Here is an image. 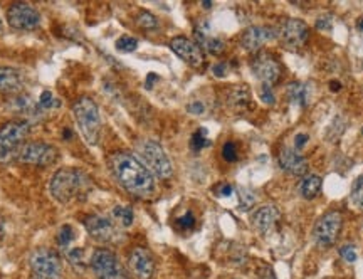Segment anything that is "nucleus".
<instances>
[{
    "mask_svg": "<svg viewBox=\"0 0 363 279\" xmlns=\"http://www.w3.org/2000/svg\"><path fill=\"white\" fill-rule=\"evenodd\" d=\"M110 165L116 182L128 194L140 199H148L155 194V177L133 153L116 152L110 160Z\"/></svg>",
    "mask_w": 363,
    "mask_h": 279,
    "instance_id": "f257e3e1",
    "label": "nucleus"
},
{
    "mask_svg": "<svg viewBox=\"0 0 363 279\" xmlns=\"http://www.w3.org/2000/svg\"><path fill=\"white\" fill-rule=\"evenodd\" d=\"M49 192L56 202L69 205L88 199V195L93 192V184L88 173L81 168L65 167L54 173L49 182Z\"/></svg>",
    "mask_w": 363,
    "mask_h": 279,
    "instance_id": "f03ea898",
    "label": "nucleus"
},
{
    "mask_svg": "<svg viewBox=\"0 0 363 279\" xmlns=\"http://www.w3.org/2000/svg\"><path fill=\"white\" fill-rule=\"evenodd\" d=\"M72 116L78 123L81 135L88 145H98L101 138V114L96 102L89 96H81V98L72 104Z\"/></svg>",
    "mask_w": 363,
    "mask_h": 279,
    "instance_id": "7ed1b4c3",
    "label": "nucleus"
},
{
    "mask_svg": "<svg viewBox=\"0 0 363 279\" xmlns=\"http://www.w3.org/2000/svg\"><path fill=\"white\" fill-rule=\"evenodd\" d=\"M29 133L30 123L26 120H11L0 126V163L2 165L16 162Z\"/></svg>",
    "mask_w": 363,
    "mask_h": 279,
    "instance_id": "20e7f679",
    "label": "nucleus"
},
{
    "mask_svg": "<svg viewBox=\"0 0 363 279\" xmlns=\"http://www.w3.org/2000/svg\"><path fill=\"white\" fill-rule=\"evenodd\" d=\"M136 153L140 155V160L145 167L148 168L153 175L158 178H170L174 175V167L169 155L165 153V150L162 148L160 143L153 140H143L136 145Z\"/></svg>",
    "mask_w": 363,
    "mask_h": 279,
    "instance_id": "39448f33",
    "label": "nucleus"
},
{
    "mask_svg": "<svg viewBox=\"0 0 363 279\" xmlns=\"http://www.w3.org/2000/svg\"><path fill=\"white\" fill-rule=\"evenodd\" d=\"M89 266L98 279H130L123 264L111 249L98 248L89 258Z\"/></svg>",
    "mask_w": 363,
    "mask_h": 279,
    "instance_id": "423d86ee",
    "label": "nucleus"
},
{
    "mask_svg": "<svg viewBox=\"0 0 363 279\" xmlns=\"http://www.w3.org/2000/svg\"><path fill=\"white\" fill-rule=\"evenodd\" d=\"M30 276L39 279H61L62 263L56 251L49 248H39L29 256Z\"/></svg>",
    "mask_w": 363,
    "mask_h": 279,
    "instance_id": "0eeeda50",
    "label": "nucleus"
},
{
    "mask_svg": "<svg viewBox=\"0 0 363 279\" xmlns=\"http://www.w3.org/2000/svg\"><path fill=\"white\" fill-rule=\"evenodd\" d=\"M59 160V150L45 141H26L17 155V163L33 167H49Z\"/></svg>",
    "mask_w": 363,
    "mask_h": 279,
    "instance_id": "6e6552de",
    "label": "nucleus"
},
{
    "mask_svg": "<svg viewBox=\"0 0 363 279\" xmlns=\"http://www.w3.org/2000/svg\"><path fill=\"white\" fill-rule=\"evenodd\" d=\"M343 227V216L338 210H330V212L323 214L320 221L316 222L315 231H313V237H315L316 246L320 249H330L337 244L340 232Z\"/></svg>",
    "mask_w": 363,
    "mask_h": 279,
    "instance_id": "1a4fd4ad",
    "label": "nucleus"
},
{
    "mask_svg": "<svg viewBox=\"0 0 363 279\" xmlns=\"http://www.w3.org/2000/svg\"><path fill=\"white\" fill-rule=\"evenodd\" d=\"M251 70L254 76L261 81V86H269V88H272L279 81L283 67H281V62L271 53L259 51L252 58Z\"/></svg>",
    "mask_w": 363,
    "mask_h": 279,
    "instance_id": "9d476101",
    "label": "nucleus"
},
{
    "mask_svg": "<svg viewBox=\"0 0 363 279\" xmlns=\"http://www.w3.org/2000/svg\"><path fill=\"white\" fill-rule=\"evenodd\" d=\"M308 38H310V27L301 19L289 17V19L283 21V24L278 29L279 43L291 51L301 49L308 43Z\"/></svg>",
    "mask_w": 363,
    "mask_h": 279,
    "instance_id": "9b49d317",
    "label": "nucleus"
},
{
    "mask_svg": "<svg viewBox=\"0 0 363 279\" xmlns=\"http://www.w3.org/2000/svg\"><path fill=\"white\" fill-rule=\"evenodd\" d=\"M7 22L16 31H34L40 26V12L26 2H16L7 9Z\"/></svg>",
    "mask_w": 363,
    "mask_h": 279,
    "instance_id": "f8f14e48",
    "label": "nucleus"
},
{
    "mask_svg": "<svg viewBox=\"0 0 363 279\" xmlns=\"http://www.w3.org/2000/svg\"><path fill=\"white\" fill-rule=\"evenodd\" d=\"M84 227L88 234L99 242H113L118 239V234H120L113 219L99 216V214H93V216L86 217Z\"/></svg>",
    "mask_w": 363,
    "mask_h": 279,
    "instance_id": "ddd939ff",
    "label": "nucleus"
},
{
    "mask_svg": "<svg viewBox=\"0 0 363 279\" xmlns=\"http://www.w3.org/2000/svg\"><path fill=\"white\" fill-rule=\"evenodd\" d=\"M170 49L182 61H185L192 67H201L206 62V56H203V51L199 48V44L192 39L185 38V35H177V38L172 39Z\"/></svg>",
    "mask_w": 363,
    "mask_h": 279,
    "instance_id": "4468645a",
    "label": "nucleus"
},
{
    "mask_svg": "<svg viewBox=\"0 0 363 279\" xmlns=\"http://www.w3.org/2000/svg\"><path fill=\"white\" fill-rule=\"evenodd\" d=\"M272 39H278V29L267 26H252L242 32L240 45L249 53H259L262 45Z\"/></svg>",
    "mask_w": 363,
    "mask_h": 279,
    "instance_id": "2eb2a0df",
    "label": "nucleus"
},
{
    "mask_svg": "<svg viewBox=\"0 0 363 279\" xmlns=\"http://www.w3.org/2000/svg\"><path fill=\"white\" fill-rule=\"evenodd\" d=\"M130 271L133 273L136 279H152L153 274H155L157 264L155 259H153L152 253L145 248H133L130 253L128 258Z\"/></svg>",
    "mask_w": 363,
    "mask_h": 279,
    "instance_id": "dca6fc26",
    "label": "nucleus"
},
{
    "mask_svg": "<svg viewBox=\"0 0 363 279\" xmlns=\"http://www.w3.org/2000/svg\"><path fill=\"white\" fill-rule=\"evenodd\" d=\"M281 221V212L276 205H264L257 209V212L252 217V226L261 236H269L276 231Z\"/></svg>",
    "mask_w": 363,
    "mask_h": 279,
    "instance_id": "f3484780",
    "label": "nucleus"
},
{
    "mask_svg": "<svg viewBox=\"0 0 363 279\" xmlns=\"http://www.w3.org/2000/svg\"><path fill=\"white\" fill-rule=\"evenodd\" d=\"M279 165L291 175L303 177L308 172V160L305 155L291 146H284L279 152Z\"/></svg>",
    "mask_w": 363,
    "mask_h": 279,
    "instance_id": "a211bd4d",
    "label": "nucleus"
},
{
    "mask_svg": "<svg viewBox=\"0 0 363 279\" xmlns=\"http://www.w3.org/2000/svg\"><path fill=\"white\" fill-rule=\"evenodd\" d=\"M24 89V76L16 67L0 66V93L16 96Z\"/></svg>",
    "mask_w": 363,
    "mask_h": 279,
    "instance_id": "6ab92c4d",
    "label": "nucleus"
},
{
    "mask_svg": "<svg viewBox=\"0 0 363 279\" xmlns=\"http://www.w3.org/2000/svg\"><path fill=\"white\" fill-rule=\"evenodd\" d=\"M225 103L227 106L235 113L246 111L249 104H251V89H249V86L246 84L233 86V88L227 91Z\"/></svg>",
    "mask_w": 363,
    "mask_h": 279,
    "instance_id": "aec40b11",
    "label": "nucleus"
},
{
    "mask_svg": "<svg viewBox=\"0 0 363 279\" xmlns=\"http://www.w3.org/2000/svg\"><path fill=\"white\" fill-rule=\"evenodd\" d=\"M288 98L296 108H306L310 104L311 86L301 81H294L288 86Z\"/></svg>",
    "mask_w": 363,
    "mask_h": 279,
    "instance_id": "412c9836",
    "label": "nucleus"
},
{
    "mask_svg": "<svg viewBox=\"0 0 363 279\" xmlns=\"http://www.w3.org/2000/svg\"><path fill=\"white\" fill-rule=\"evenodd\" d=\"M195 39H197L195 43L199 44V48L207 54H214V56H217V54L224 53L225 49V44L222 43L220 39L212 38V35H208L202 31H195Z\"/></svg>",
    "mask_w": 363,
    "mask_h": 279,
    "instance_id": "4be33fe9",
    "label": "nucleus"
},
{
    "mask_svg": "<svg viewBox=\"0 0 363 279\" xmlns=\"http://www.w3.org/2000/svg\"><path fill=\"white\" fill-rule=\"evenodd\" d=\"M321 185H323V180H321L320 175H306L299 184V194H301L303 199L313 200L320 195Z\"/></svg>",
    "mask_w": 363,
    "mask_h": 279,
    "instance_id": "5701e85b",
    "label": "nucleus"
},
{
    "mask_svg": "<svg viewBox=\"0 0 363 279\" xmlns=\"http://www.w3.org/2000/svg\"><path fill=\"white\" fill-rule=\"evenodd\" d=\"M66 259L67 263L71 264L76 271L84 273L86 269V258H84V251L81 248H74V249H67L66 251Z\"/></svg>",
    "mask_w": 363,
    "mask_h": 279,
    "instance_id": "b1692460",
    "label": "nucleus"
},
{
    "mask_svg": "<svg viewBox=\"0 0 363 279\" xmlns=\"http://www.w3.org/2000/svg\"><path fill=\"white\" fill-rule=\"evenodd\" d=\"M113 217H115V221L120 222L123 227H130L135 221L133 209L126 207V205H116V207L113 209Z\"/></svg>",
    "mask_w": 363,
    "mask_h": 279,
    "instance_id": "393cba45",
    "label": "nucleus"
},
{
    "mask_svg": "<svg viewBox=\"0 0 363 279\" xmlns=\"http://www.w3.org/2000/svg\"><path fill=\"white\" fill-rule=\"evenodd\" d=\"M56 241H57L59 248H62V249L69 248L72 242L76 241V231H74V227L69 226V224H66V226H62L61 229H59Z\"/></svg>",
    "mask_w": 363,
    "mask_h": 279,
    "instance_id": "a878e982",
    "label": "nucleus"
},
{
    "mask_svg": "<svg viewBox=\"0 0 363 279\" xmlns=\"http://www.w3.org/2000/svg\"><path fill=\"white\" fill-rule=\"evenodd\" d=\"M350 202L355 209L363 210V173L353 182L350 192Z\"/></svg>",
    "mask_w": 363,
    "mask_h": 279,
    "instance_id": "bb28decb",
    "label": "nucleus"
},
{
    "mask_svg": "<svg viewBox=\"0 0 363 279\" xmlns=\"http://www.w3.org/2000/svg\"><path fill=\"white\" fill-rule=\"evenodd\" d=\"M206 146H211V140L207 138V130L206 128H199L192 135V138H190V148L194 152H201Z\"/></svg>",
    "mask_w": 363,
    "mask_h": 279,
    "instance_id": "cd10ccee",
    "label": "nucleus"
},
{
    "mask_svg": "<svg viewBox=\"0 0 363 279\" xmlns=\"http://www.w3.org/2000/svg\"><path fill=\"white\" fill-rule=\"evenodd\" d=\"M136 26L142 27L143 31H155L158 27V21L152 12L143 11L140 12L138 17H136Z\"/></svg>",
    "mask_w": 363,
    "mask_h": 279,
    "instance_id": "c85d7f7f",
    "label": "nucleus"
},
{
    "mask_svg": "<svg viewBox=\"0 0 363 279\" xmlns=\"http://www.w3.org/2000/svg\"><path fill=\"white\" fill-rule=\"evenodd\" d=\"M38 104L43 111H48V109H56L61 106V102H59V99L51 93V91H43L39 96Z\"/></svg>",
    "mask_w": 363,
    "mask_h": 279,
    "instance_id": "c756f323",
    "label": "nucleus"
},
{
    "mask_svg": "<svg viewBox=\"0 0 363 279\" xmlns=\"http://www.w3.org/2000/svg\"><path fill=\"white\" fill-rule=\"evenodd\" d=\"M239 202H240V210H249L254 207L256 204V195L251 189H246V187H240L239 189Z\"/></svg>",
    "mask_w": 363,
    "mask_h": 279,
    "instance_id": "7c9ffc66",
    "label": "nucleus"
},
{
    "mask_svg": "<svg viewBox=\"0 0 363 279\" xmlns=\"http://www.w3.org/2000/svg\"><path fill=\"white\" fill-rule=\"evenodd\" d=\"M138 48V39L131 38V35H121L116 40V49L121 53H133Z\"/></svg>",
    "mask_w": 363,
    "mask_h": 279,
    "instance_id": "2f4dec72",
    "label": "nucleus"
},
{
    "mask_svg": "<svg viewBox=\"0 0 363 279\" xmlns=\"http://www.w3.org/2000/svg\"><path fill=\"white\" fill-rule=\"evenodd\" d=\"M222 158L229 163L238 162L239 152H238V145H235L234 141H227V143H224V146H222Z\"/></svg>",
    "mask_w": 363,
    "mask_h": 279,
    "instance_id": "473e14b6",
    "label": "nucleus"
},
{
    "mask_svg": "<svg viewBox=\"0 0 363 279\" xmlns=\"http://www.w3.org/2000/svg\"><path fill=\"white\" fill-rule=\"evenodd\" d=\"M175 226L177 229H180V231H192L195 227V216L189 210V212H185L184 216L177 219Z\"/></svg>",
    "mask_w": 363,
    "mask_h": 279,
    "instance_id": "72a5a7b5",
    "label": "nucleus"
},
{
    "mask_svg": "<svg viewBox=\"0 0 363 279\" xmlns=\"http://www.w3.org/2000/svg\"><path fill=\"white\" fill-rule=\"evenodd\" d=\"M340 256H342V258L347 261V263H355L357 258H358L355 246H352V244L342 246V248H340Z\"/></svg>",
    "mask_w": 363,
    "mask_h": 279,
    "instance_id": "f704fd0d",
    "label": "nucleus"
},
{
    "mask_svg": "<svg viewBox=\"0 0 363 279\" xmlns=\"http://www.w3.org/2000/svg\"><path fill=\"white\" fill-rule=\"evenodd\" d=\"M256 274H257V278H259V279H278V276H276V273H274V269H272L269 264H264V263H261V266L257 268Z\"/></svg>",
    "mask_w": 363,
    "mask_h": 279,
    "instance_id": "c9c22d12",
    "label": "nucleus"
},
{
    "mask_svg": "<svg viewBox=\"0 0 363 279\" xmlns=\"http://www.w3.org/2000/svg\"><path fill=\"white\" fill-rule=\"evenodd\" d=\"M261 99L266 104H274L276 98L274 93H272V88H269V86H261Z\"/></svg>",
    "mask_w": 363,
    "mask_h": 279,
    "instance_id": "e433bc0d",
    "label": "nucleus"
},
{
    "mask_svg": "<svg viewBox=\"0 0 363 279\" xmlns=\"http://www.w3.org/2000/svg\"><path fill=\"white\" fill-rule=\"evenodd\" d=\"M233 192H234L233 185H229V184H219L214 187V194L217 197H230L233 195Z\"/></svg>",
    "mask_w": 363,
    "mask_h": 279,
    "instance_id": "4c0bfd02",
    "label": "nucleus"
},
{
    "mask_svg": "<svg viewBox=\"0 0 363 279\" xmlns=\"http://www.w3.org/2000/svg\"><path fill=\"white\" fill-rule=\"evenodd\" d=\"M229 64L227 62H217L214 67H212V72H214L216 77H225L229 75Z\"/></svg>",
    "mask_w": 363,
    "mask_h": 279,
    "instance_id": "58836bf2",
    "label": "nucleus"
},
{
    "mask_svg": "<svg viewBox=\"0 0 363 279\" xmlns=\"http://www.w3.org/2000/svg\"><path fill=\"white\" fill-rule=\"evenodd\" d=\"M187 111L190 114H203V111H206V104L202 102H194L187 104Z\"/></svg>",
    "mask_w": 363,
    "mask_h": 279,
    "instance_id": "ea45409f",
    "label": "nucleus"
},
{
    "mask_svg": "<svg viewBox=\"0 0 363 279\" xmlns=\"http://www.w3.org/2000/svg\"><path fill=\"white\" fill-rule=\"evenodd\" d=\"M308 138H310V136H308L306 133H299V135H296V138H294V150H301L303 146H305L306 143H308Z\"/></svg>",
    "mask_w": 363,
    "mask_h": 279,
    "instance_id": "a19ab883",
    "label": "nucleus"
},
{
    "mask_svg": "<svg viewBox=\"0 0 363 279\" xmlns=\"http://www.w3.org/2000/svg\"><path fill=\"white\" fill-rule=\"evenodd\" d=\"M316 29H321V31H325V29H331V17L330 16H325V17H321V19H318L316 21Z\"/></svg>",
    "mask_w": 363,
    "mask_h": 279,
    "instance_id": "79ce46f5",
    "label": "nucleus"
},
{
    "mask_svg": "<svg viewBox=\"0 0 363 279\" xmlns=\"http://www.w3.org/2000/svg\"><path fill=\"white\" fill-rule=\"evenodd\" d=\"M4 236H6V224H4V219L0 216V242H2Z\"/></svg>",
    "mask_w": 363,
    "mask_h": 279,
    "instance_id": "37998d69",
    "label": "nucleus"
},
{
    "mask_svg": "<svg viewBox=\"0 0 363 279\" xmlns=\"http://www.w3.org/2000/svg\"><path fill=\"white\" fill-rule=\"evenodd\" d=\"M330 88H331V91H338L340 88H342V84H340V83H338V81H331Z\"/></svg>",
    "mask_w": 363,
    "mask_h": 279,
    "instance_id": "c03bdc74",
    "label": "nucleus"
},
{
    "mask_svg": "<svg viewBox=\"0 0 363 279\" xmlns=\"http://www.w3.org/2000/svg\"><path fill=\"white\" fill-rule=\"evenodd\" d=\"M202 6L206 7V9H211V7H212V2H211V0H203Z\"/></svg>",
    "mask_w": 363,
    "mask_h": 279,
    "instance_id": "a18cd8bd",
    "label": "nucleus"
},
{
    "mask_svg": "<svg viewBox=\"0 0 363 279\" xmlns=\"http://www.w3.org/2000/svg\"><path fill=\"white\" fill-rule=\"evenodd\" d=\"M357 27H358V29H360V31H363V19H360V21L357 22Z\"/></svg>",
    "mask_w": 363,
    "mask_h": 279,
    "instance_id": "49530a36",
    "label": "nucleus"
},
{
    "mask_svg": "<svg viewBox=\"0 0 363 279\" xmlns=\"http://www.w3.org/2000/svg\"><path fill=\"white\" fill-rule=\"evenodd\" d=\"M4 31V22H2V19H0V32Z\"/></svg>",
    "mask_w": 363,
    "mask_h": 279,
    "instance_id": "de8ad7c7",
    "label": "nucleus"
},
{
    "mask_svg": "<svg viewBox=\"0 0 363 279\" xmlns=\"http://www.w3.org/2000/svg\"><path fill=\"white\" fill-rule=\"evenodd\" d=\"M29 279H39V278H34V276H29Z\"/></svg>",
    "mask_w": 363,
    "mask_h": 279,
    "instance_id": "09e8293b",
    "label": "nucleus"
},
{
    "mask_svg": "<svg viewBox=\"0 0 363 279\" xmlns=\"http://www.w3.org/2000/svg\"><path fill=\"white\" fill-rule=\"evenodd\" d=\"M362 135H363V128H362Z\"/></svg>",
    "mask_w": 363,
    "mask_h": 279,
    "instance_id": "8fccbe9b",
    "label": "nucleus"
}]
</instances>
